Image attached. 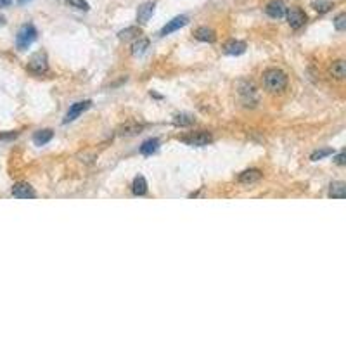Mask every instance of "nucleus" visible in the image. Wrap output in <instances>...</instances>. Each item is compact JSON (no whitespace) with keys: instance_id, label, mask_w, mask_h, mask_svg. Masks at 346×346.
Returning <instances> with one entry per match:
<instances>
[{"instance_id":"nucleus-1","label":"nucleus","mask_w":346,"mask_h":346,"mask_svg":"<svg viewBox=\"0 0 346 346\" xmlns=\"http://www.w3.org/2000/svg\"><path fill=\"white\" fill-rule=\"evenodd\" d=\"M263 87L267 92L270 94H282L284 90L287 88V75L284 73L282 69L279 68H268L263 71V77H262Z\"/></svg>"},{"instance_id":"nucleus-13","label":"nucleus","mask_w":346,"mask_h":346,"mask_svg":"<svg viewBox=\"0 0 346 346\" xmlns=\"http://www.w3.org/2000/svg\"><path fill=\"white\" fill-rule=\"evenodd\" d=\"M224 52L227 56H241L246 52V44L241 40H229L224 45Z\"/></svg>"},{"instance_id":"nucleus-10","label":"nucleus","mask_w":346,"mask_h":346,"mask_svg":"<svg viewBox=\"0 0 346 346\" xmlns=\"http://www.w3.org/2000/svg\"><path fill=\"white\" fill-rule=\"evenodd\" d=\"M154 9H156V4L154 2L142 4V6L139 7V11H137V21H139L140 25H145V23H149V20L153 17V14H154Z\"/></svg>"},{"instance_id":"nucleus-11","label":"nucleus","mask_w":346,"mask_h":346,"mask_svg":"<svg viewBox=\"0 0 346 346\" xmlns=\"http://www.w3.org/2000/svg\"><path fill=\"white\" fill-rule=\"evenodd\" d=\"M241 96H243V99H244V104L246 106H254V104L258 102V94H257V88L253 87L251 83H244L243 87H241Z\"/></svg>"},{"instance_id":"nucleus-5","label":"nucleus","mask_w":346,"mask_h":346,"mask_svg":"<svg viewBox=\"0 0 346 346\" xmlns=\"http://www.w3.org/2000/svg\"><path fill=\"white\" fill-rule=\"evenodd\" d=\"M287 12V23H289V26L293 28V30H300V28H303L306 25V14H305V11H303L301 7H298V6H295V7H291L289 11H286Z\"/></svg>"},{"instance_id":"nucleus-14","label":"nucleus","mask_w":346,"mask_h":346,"mask_svg":"<svg viewBox=\"0 0 346 346\" xmlns=\"http://www.w3.org/2000/svg\"><path fill=\"white\" fill-rule=\"evenodd\" d=\"M262 177H263V173L260 172V170L251 168V170H246V172L241 173L238 180L241 184H254V182H258V180H262Z\"/></svg>"},{"instance_id":"nucleus-6","label":"nucleus","mask_w":346,"mask_h":346,"mask_svg":"<svg viewBox=\"0 0 346 346\" xmlns=\"http://www.w3.org/2000/svg\"><path fill=\"white\" fill-rule=\"evenodd\" d=\"M12 196L17 199H33L37 196V192L30 184L17 182V184H14V187H12Z\"/></svg>"},{"instance_id":"nucleus-29","label":"nucleus","mask_w":346,"mask_h":346,"mask_svg":"<svg viewBox=\"0 0 346 346\" xmlns=\"http://www.w3.org/2000/svg\"><path fill=\"white\" fill-rule=\"evenodd\" d=\"M4 25H6V17L0 16V26H4Z\"/></svg>"},{"instance_id":"nucleus-20","label":"nucleus","mask_w":346,"mask_h":346,"mask_svg":"<svg viewBox=\"0 0 346 346\" xmlns=\"http://www.w3.org/2000/svg\"><path fill=\"white\" fill-rule=\"evenodd\" d=\"M149 49V40L148 39H137L134 44H132V54L134 56H140V54H144L145 50Z\"/></svg>"},{"instance_id":"nucleus-9","label":"nucleus","mask_w":346,"mask_h":346,"mask_svg":"<svg viewBox=\"0 0 346 346\" xmlns=\"http://www.w3.org/2000/svg\"><path fill=\"white\" fill-rule=\"evenodd\" d=\"M265 12H267L272 20H281V17L286 16V4H284L282 0H272V2L267 4Z\"/></svg>"},{"instance_id":"nucleus-25","label":"nucleus","mask_w":346,"mask_h":346,"mask_svg":"<svg viewBox=\"0 0 346 346\" xmlns=\"http://www.w3.org/2000/svg\"><path fill=\"white\" fill-rule=\"evenodd\" d=\"M66 2H68L71 7L78 9V11H88V9H90L87 0H66Z\"/></svg>"},{"instance_id":"nucleus-2","label":"nucleus","mask_w":346,"mask_h":346,"mask_svg":"<svg viewBox=\"0 0 346 346\" xmlns=\"http://www.w3.org/2000/svg\"><path fill=\"white\" fill-rule=\"evenodd\" d=\"M37 37H39V31H37V28L33 25H25L21 26L20 33H17L16 37V45L20 50H26L28 47H30L33 42L37 40Z\"/></svg>"},{"instance_id":"nucleus-22","label":"nucleus","mask_w":346,"mask_h":346,"mask_svg":"<svg viewBox=\"0 0 346 346\" xmlns=\"http://www.w3.org/2000/svg\"><path fill=\"white\" fill-rule=\"evenodd\" d=\"M140 35V30L137 26H130L126 28V30H121L118 33V37H120L121 40H129V39H134V37H139Z\"/></svg>"},{"instance_id":"nucleus-27","label":"nucleus","mask_w":346,"mask_h":346,"mask_svg":"<svg viewBox=\"0 0 346 346\" xmlns=\"http://www.w3.org/2000/svg\"><path fill=\"white\" fill-rule=\"evenodd\" d=\"M334 161H336V165H339V167H343V165H344V153H343V151H341L339 154H336Z\"/></svg>"},{"instance_id":"nucleus-23","label":"nucleus","mask_w":346,"mask_h":346,"mask_svg":"<svg viewBox=\"0 0 346 346\" xmlns=\"http://www.w3.org/2000/svg\"><path fill=\"white\" fill-rule=\"evenodd\" d=\"M173 123H175V125H178V126H189V125H192V123H194V118L189 116V115H177V116H175Z\"/></svg>"},{"instance_id":"nucleus-8","label":"nucleus","mask_w":346,"mask_h":346,"mask_svg":"<svg viewBox=\"0 0 346 346\" xmlns=\"http://www.w3.org/2000/svg\"><path fill=\"white\" fill-rule=\"evenodd\" d=\"M92 106V101H80V102H75L73 106L69 107V111L66 113V118H64V123H69V121H75L77 118L85 113L87 109Z\"/></svg>"},{"instance_id":"nucleus-18","label":"nucleus","mask_w":346,"mask_h":346,"mask_svg":"<svg viewBox=\"0 0 346 346\" xmlns=\"http://www.w3.org/2000/svg\"><path fill=\"white\" fill-rule=\"evenodd\" d=\"M159 149V140L158 139H148L144 144L140 145V153L144 156H151L153 153Z\"/></svg>"},{"instance_id":"nucleus-19","label":"nucleus","mask_w":346,"mask_h":346,"mask_svg":"<svg viewBox=\"0 0 346 346\" xmlns=\"http://www.w3.org/2000/svg\"><path fill=\"white\" fill-rule=\"evenodd\" d=\"M333 7H334V2H331V0H314V2H312V9L320 14L329 12Z\"/></svg>"},{"instance_id":"nucleus-7","label":"nucleus","mask_w":346,"mask_h":346,"mask_svg":"<svg viewBox=\"0 0 346 346\" xmlns=\"http://www.w3.org/2000/svg\"><path fill=\"white\" fill-rule=\"evenodd\" d=\"M187 23H189V17H187V16H177V17H173L172 21H168L167 25H165L163 28H161L159 35H161V37L172 35L173 31L180 30V28H182V26H186Z\"/></svg>"},{"instance_id":"nucleus-16","label":"nucleus","mask_w":346,"mask_h":346,"mask_svg":"<svg viewBox=\"0 0 346 346\" xmlns=\"http://www.w3.org/2000/svg\"><path fill=\"white\" fill-rule=\"evenodd\" d=\"M329 71H331V75H333L336 80H343L346 77V64H344V61L343 59L334 61V63L331 64Z\"/></svg>"},{"instance_id":"nucleus-21","label":"nucleus","mask_w":346,"mask_h":346,"mask_svg":"<svg viewBox=\"0 0 346 346\" xmlns=\"http://www.w3.org/2000/svg\"><path fill=\"white\" fill-rule=\"evenodd\" d=\"M344 187H346L344 182H333L331 184V189H329V197L343 199L344 197Z\"/></svg>"},{"instance_id":"nucleus-17","label":"nucleus","mask_w":346,"mask_h":346,"mask_svg":"<svg viewBox=\"0 0 346 346\" xmlns=\"http://www.w3.org/2000/svg\"><path fill=\"white\" fill-rule=\"evenodd\" d=\"M52 137H54V132L52 130H39L35 132V135H33V142H35V145H45L47 142L52 140Z\"/></svg>"},{"instance_id":"nucleus-26","label":"nucleus","mask_w":346,"mask_h":346,"mask_svg":"<svg viewBox=\"0 0 346 346\" xmlns=\"http://www.w3.org/2000/svg\"><path fill=\"white\" fill-rule=\"evenodd\" d=\"M334 28L338 31H344L346 30V14L344 12H341V14H338L336 16V20H334Z\"/></svg>"},{"instance_id":"nucleus-24","label":"nucleus","mask_w":346,"mask_h":346,"mask_svg":"<svg viewBox=\"0 0 346 346\" xmlns=\"http://www.w3.org/2000/svg\"><path fill=\"white\" fill-rule=\"evenodd\" d=\"M331 154H334V151L331 149V148H327V149H320V151H315V153H312L310 159H312V161H319V159L325 158V156H331Z\"/></svg>"},{"instance_id":"nucleus-28","label":"nucleus","mask_w":346,"mask_h":346,"mask_svg":"<svg viewBox=\"0 0 346 346\" xmlns=\"http://www.w3.org/2000/svg\"><path fill=\"white\" fill-rule=\"evenodd\" d=\"M12 4V0H0V7H9Z\"/></svg>"},{"instance_id":"nucleus-4","label":"nucleus","mask_w":346,"mask_h":346,"mask_svg":"<svg viewBox=\"0 0 346 346\" xmlns=\"http://www.w3.org/2000/svg\"><path fill=\"white\" fill-rule=\"evenodd\" d=\"M28 69L35 75H45L49 71V59H47L45 52L40 50L37 54H33L30 61H28Z\"/></svg>"},{"instance_id":"nucleus-12","label":"nucleus","mask_w":346,"mask_h":346,"mask_svg":"<svg viewBox=\"0 0 346 346\" xmlns=\"http://www.w3.org/2000/svg\"><path fill=\"white\" fill-rule=\"evenodd\" d=\"M194 39L199 42H206V44H213L216 40V33L215 30L208 26H199L196 31H194Z\"/></svg>"},{"instance_id":"nucleus-15","label":"nucleus","mask_w":346,"mask_h":346,"mask_svg":"<svg viewBox=\"0 0 346 346\" xmlns=\"http://www.w3.org/2000/svg\"><path fill=\"white\" fill-rule=\"evenodd\" d=\"M132 192H134L135 196H144V194L148 192V180L142 177V175H137L134 178V182H132Z\"/></svg>"},{"instance_id":"nucleus-30","label":"nucleus","mask_w":346,"mask_h":346,"mask_svg":"<svg viewBox=\"0 0 346 346\" xmlns=\"http://www.w3.org/2000/svg\"><path fill=\"white\" fill-rule=\"evenodd\" d=\"M20 4H26V2H30V0H17Z\"/></svg>"},{"instance_id":"nucleus-3","label":"nucleus","mask_w":346,"mask_h":346,"mask_svg":"<svg viewBox=\"0 0 346 346\" xmlns=\"http://www.w3.org/2000/svg\"><path fill=\"white\" fill-rule=\"evenodd\" d=\"M180 140H182L184 144L191 145V148H205V145H208L213 140V137L210 132L201 130V132H192V134L189 135L180 137Z\"/></svg>"}]
</instances>
